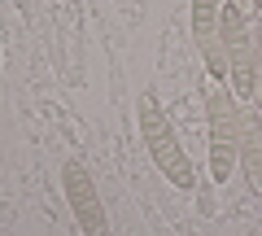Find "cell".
<instances>
[{
  "instance_id": "cell-1",
  "label": "cell",
  "mask_w": 262,
  "mask_h": 236,
  "mask_svg": "<svg viewBox=\"0 0 262 236\" xmlns=\"http://www.w3.org/2000/svg\"><path fill=\"white\" fill-rule=\"evenodd\" d=\"M136 118H140V136H144V149H149L153 166H158L175 188L192 192L196 188L192 158L184 153V144H179V136H175V127H170L166 110H162V101L153 92H140V101H136Z\"/></svg>"
},
{
  "instance_id": "cell-2",
  "label": "cell",
  "mask_w": 262,
  "mask_h": 236,
  "mask_svg": "<svg viewBox=\"0 0 262 236\" xmlns=\"http://www.w3.org/2000/svg\"><path fill=\"white\" fill-rule=\"evenodd\" d=\"M223 53H227V83H232L236 101H253L258 96V61H253V31L249 18L241 13L236 0H223Z\"/></svg>"
},
{
  "instance_id": "cell-3",
  "label": "cell",
  "mask_w": 262,
  "mask_h": 236,
  "mask_svg": "<svg viewBox=\"0 0 262 236\" xmlns=\"http://www.w3.org/2000/svg\"><path fill=\"white\" fill-rule=\"evenodd\" d=\"M236 162H241V105L232 88L219 83L210 92V175L214 184L232 180Z\"/></svg>"
},
{
  "instance_id": "cell-4",
  "label": "cell",
  "mask_w": 262,
  "mask_h": 236,
  "mask_svg": "<svg viewBox=\"0 0 262 236\" xmlns=\"http://www.w3.org/2000/svg\"><path fill=\"white\" fill-rule=\"evenodd\" d=\"M61 192H66V201H70V214H75V223H79L83 236H105L110 232V219H105L96 180H92V170H88L79 158L61 162Z\"/></svg>"
},
{
  "instance_id": "cell-5",
  "label": "cell",
  "mask_w": 262,
  "mask_h": 236,
  "mask_svg": "<svg viewBox=\"0 0 262 236\" xmlns=\"http://www.w3.org/2000/svg\"><path fill=\"white\" fill-rule=\"evenodd\" d=\"M223 0H192V39H196V53L206 61L210 79L223 83L227 79V53H223Z\"/></svg>"
},
{
  "instance_id": "cell-6",
  "label": "cell",
  "mask_w": 262,
  "mask_h": 236,
  "mask_svg": "<svg viewBox=\"0 0 262 236\" xmlns=\"http://www.w3.org/2000/svg\"><path fill=\"white\" fill-rule=\"evenodd\" d=\"M236 166L245 170L249 192L262 197V114L249 105H241V162Z\"/></svg>"
},
{
  "instance_id": "cell-7",
  "label": "cell",
  "mask_w": 262,
  "mask_h": 236,
  "mask_svg": "<svg viewBox=\"0 0 262 236\" xmlns=\"http://www.w3.org/2000/svg\"><path fill=\"white\" fill-rule=\"evenodd\" d=\"M253 61H258V96H262V18H253Z\"/></svg>"
},
{
  "instance_id": "cell-8",
  "label": "cell",
  "mask_w": 262,
  "mask_h": 236,
  "mask_svg": "<svg viewBox=\"0 0 262 236\" xmlns=\"http://www.w3.org/2000/svg\"><path fill=\"white\" fill-rule=\"evenodd\" d=\"M253 13H258V18H262V0H253Z\"/></svg>"
},
{
  "instance_id": "cell-9",
  "label": "cell",
  "mask_w": 262,
  "mask_h": 236,
  "mask_svg": "<svg viewBox=\"0 0 262 236\" xmlns=\"http://www.w3.org/2000/svg\"><path fill=\"white\" fill-rule=\"evenodd\" d=\"M236 5H241V0H236Z\"/></svg>"
}]
</instances>
